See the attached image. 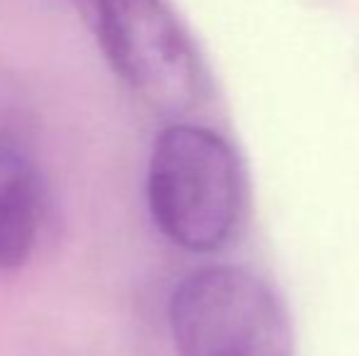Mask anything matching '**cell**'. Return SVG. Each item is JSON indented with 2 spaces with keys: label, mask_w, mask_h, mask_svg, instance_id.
Masks as SVG:
<instances>
[{
  "label": "cell",
  "mask_w": 359,
  "mask_h": 356,
  "mask_svg": "<svg viewBox=\"0 0 359 356\" xmlns=\"http://www.w3.org/2000/svg\"><path fill=\"white\" fill-rule=\"evenodd\" d=\"M98 39L110 66L149 108L189 115L208 95L194 42L161 0H93Z\"/></svg>",
  "instance_id": "obj_3"
},
{
  "label": "cell",
  "mask_w": 359,
  "mask_h": 356,
  "mask_svg": "<svg viewBox=\"0 0 359 356\" xmlns=\"http://www.w3.org/2000/svg\"><path fill=\"white\" fill-rule=\"evenodd\" d=\"M242 162L215 129L171 122L154 139L147 164V208L156 229L191 254L230 244L245 218Z\"/></svg>",
  "instance_id": "obj_1"
},
{
  "label": "cell",
  "mask_w": 359,
  "mask_h": 356,
  "mask_svg": "<svg viewBox=\"0 0 359 356\" xmlns=\"http://www.w3.org/2000/svg\"><path fill=\"white\" fill-rule=\"evenodd\" d=\"M169 327L181 356H293L284 303L242 266L186 276L169 300Z\"/></svg>",
  "instance_id": "obj_2"
},
{
  "label": "cell",
  "mask_w": 359,
  "mask_h": 356,
  "mask_svg": "<svg viewBox=\"0 0 359 356\" xmlns=\"http://www.w3.org/2000/svg\"><path fill=\"white\" fill-rule=\"evenodd\" d=\"M90 3H93V0H90Z\"/></svg>",
  "instance_id": "obj_5"
},
{
  "label": "cell",
  "mask_w": 359,
  "mask_h": 356,
  "mask_svg": "<svg viewBox=\"0 0 359 356\" xmlns=\"http://www.w3.org/2000/svg\"><path fill=\"white\" fill-rule=\"evenodd\" d=\"M42 218L44 185L37 164L13 129H0V273L29 262Z\"/></svg>",
  "instance_id": "obj_4"
}]
</instances>
